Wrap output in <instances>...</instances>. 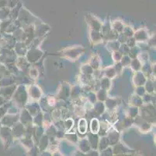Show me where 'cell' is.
<instances>
[{
  "label": "cell",
  "instance_id": "obj_1",
  "mask_svg": "<svg viewBox=\"0 0 156 156\" xmlns=\"http://www.w3.org/2000/svg\"><path fill=\"white\" fill-rule=\"evenodd\" d=\"M78 129H79V133L84 134L87 131V123L85 119H81L78 124Z\"/></svg>",
  "mask_w": 156,
  "mask_h": 156
},
{
  "label": "cell",
  "instance_id": "obj_2",
  "mask_svg": "<svg viewBox=\"0 0 156 156\" xmlns=\"http://www.w3.org/2000/svg\"><path fill=\"white\" fill-rule=\"evenodd\" d=\"M90 127H91V131L93 134H97L100 129V124L96 119H93L91 121V124H90Z\"/></svg>",
  "mask_w": 156,
  "mask_h": 156
}]
</instances>
